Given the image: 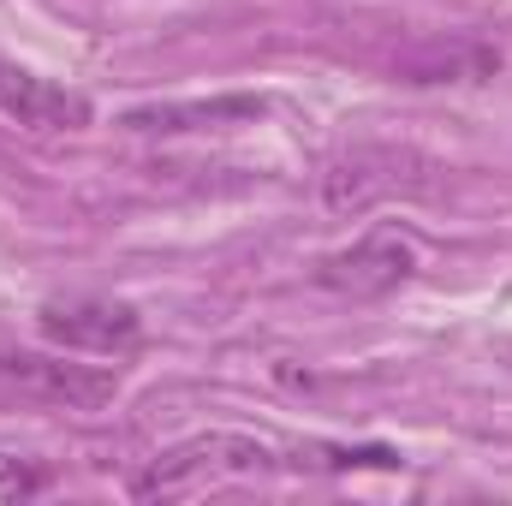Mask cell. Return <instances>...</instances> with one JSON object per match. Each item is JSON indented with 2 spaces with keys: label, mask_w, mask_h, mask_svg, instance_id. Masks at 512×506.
Returning a JSON list of instances; mask_svg holds the SVG:
<instances>
[{
  "label": "cell",
  "mask_w": 512,
  "mask_h": 506,
  "mask_svg": "<svg viewBox=\"0 0 512 506\" xmlns=\"http://www.w3.org/2000/svg\"><path fill=\"white\" fill-rule=\"evenodd\" d=\"M399 167H405L399 149H358V155L334 161V173L322 179V203L334 215H364L370 203H382V197H393L405 185Z\"/></svg>",
  "instance_id": "obj_7"
},
{
  "label": "cell",
  "mask_w": 512,
  "mask_h": 506,
  "mask_svg": "<svg viewBox=\"0 0 512 506\" xmlns=\"http://www.w3.org/2000/svg\"><path fill=\"white\" fill-rule=\"evenodd\" d=\"M411 274H417V245L399 227H370L358 245H346V251L316 262V286H328L340 298H387Z\"/></svg>",
  "instance_id": "obj_4"
},
{
  "label": "cell",
  "mask_w": 512,
  "mask_h": 506,
  "mask_svg": "<svg viewBox=\"0 0 512 506\" xmlns=\"http://www.w3.org/2000/svg\"><path fill=\"white\" fill-rule=\"evenodd\" d=\"M0 393L66 405V411H102L120 393V370L72 364V358H54V352H0Z\"/></svg>",
  "instance_id": "obj_2"
},
{
  "label": "cell",
  "mask_w": 512,
  "mask_h": 506,
  "mask_svg": "<svg viewBox=\"0 0 512 506\" xmlns=\"http://www.w3.org/2000/svg\"><path fill=\"white\" fill-rule=\"evenodd\" d=\"M268 114L262 96H209V102H143L126 108L120 126L137 137H179V131H221V126H251Z\"/></svg>",
  "instance_id": "obj_6"
},
{
  "label": "cell",
  "mask_w": 512,
  "mask_h": 506,
  "mask_svg": "<svg viewBox=\"0 0 512 506\" xmlns=\"http://www.w3.org/2000/svg\"><path fill=\"white\" fill-rule=\"evenodd\" d=\"M256 471H268V447H262V441L209 429V435H191V441L167 447L161 459H149V471L131 477V495H137V501H173V495H191V489H203V483L256 477Z\"/></svg>",
  "instance_id": "obj_1"
},
{
  "label": "cell",
  "mask_w": 512,
  "mask_h": 506,
  "mask_svg": "<svg viewBox=\"0 0 512 506\" xmlns=\"http://www.w3.org/2000/svg\"><path fill=\"white\" fill-rule=\"evenodd\" d=\"M36 328L60 352H96V358H126L143 340V316L120 298H48L36 310Z\"/></svg>",
  "instance_id": "obj_3"
},
{
  "label": "cell",
  "mask_w": 512,
  "mask_h": 506,
  "mask_svg": "<svg viewBox=\"0 0 512 506\" xmlns=\"http://www.w3.org/2000/svg\"><path fill=\"white\" fill-rule=\"evenodd\" d=\"M12 453H0V489H36L42 471H24V465H6Z\"/></svg>",
  "instance_id": "obj_8"
},
{
  "label": "cell",
  "mask_w": 512,
  "mask_h": 506,
  "mask_svg": "<svg viewBox=\"0 0 512 506\" xmlns=\"http://www.w3.org/2000/svg\"><path fill=\"white\" fill-rule=\"evenodd\" d=\"M0 114H6L12 126H24V131H78V126H90V102H84L78 90L48 84V78H36L30 66L6 60V54H0Z\"/></svg>",
  "instance_id": "obj_5"
}]
</instances>
